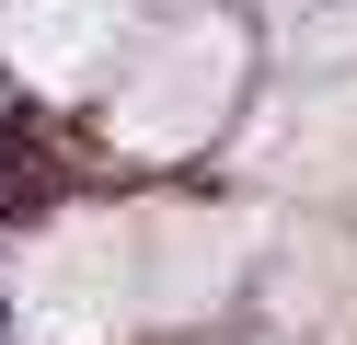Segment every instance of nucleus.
I'll use <instances>...</instances> for the list:
<instances>
[{"instance_id":"f257e3e1","label":"nucleus","mask_w":357,"mask_h":345,"mask_svg":"<svg viewBox=\"0 0 357 345\" xmlns=\"http://www.w3.org/2000/svg\"><path fill=\"white\" fill-rule=\"evenodd\" d=\"M254 265V219L196 196L70 207L12 253V322L35 345H127L150 322H208Z\"/></svg>"},{"instance_id":"f03ea898","label":"nucleus","mask_w":357,"mask_h":345,"mask_svg":"<svg viewBox=\"0 0 357 345\" xmlns=\"http://www.w3.org/2000/svg\"><path fill=\"white\" fill-rule=\"evenodd\" d=\"M242 69H254V35H242L231 12H173V23H150V35H127L116 92H104L116 150H139V161L208 150L219 115L242 104Z\"/></svg>"},{"instance_id":"7ed1b4c3","label":"nucleus","mask_w":357,"mask_h":345,"mask_svg":"<svg viewBox=\"0 0 357 345\" xmlns=\"http://www.w3.org/2000/svg\"><path fill=\"white\" fill-rule=\"evenodd\" d=\"M0 58L35 92H93L127 58V0H0Z\"/></svg>"},{"instance_id":"20e7f679","label":"nucleus","mask_w":357,"mask_h":345,"mask_svg":"<svg viewBox=\"0 0 357 345\" xmlns=\"http://www.w3.org/2000/svg\"><path fill=\"white\" fill-rule=\"evenodd\" d=\"M265 173L311 184V196H357V81H300L265 115Z\"/></svg>"}]
</instances>
